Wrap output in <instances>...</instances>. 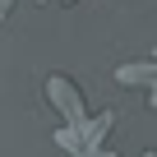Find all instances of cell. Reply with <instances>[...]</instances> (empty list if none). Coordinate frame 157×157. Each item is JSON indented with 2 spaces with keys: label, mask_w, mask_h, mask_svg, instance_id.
I'll use <instances>...</instances> for the list:
<instances>
[{
  "label": "cell",
  "mask_w": 157,
  "mask_h": 157,
  "mask_svg": "<svg viewBox=\"0 0 157 157\" xmlns=\"http://www.w3.org/2000/svg\"><path fill=\"white\" fill-rule=\"evenodd\" d=\"M116 129V111H88L83 120H74V125H56V148L65 157H93L106 148V134Z\"/></svg>",
  "instance_id": "6da1fadb"
},
{
  "label": "cell",
  "mask_w": 157,
  "mask_h": 157,
  "mask_svg": "<svg viewBox=\"0 0 157 157\" xmlns=\"http://www.w3.org/2000/svg\"><path fill=\"white\" fill-rule=\"evenodd\" d=\"M148 157H157V152H148Z\"/></svg>",
  "instance_id": "5b68a950"
},
{
  "label": "cell",
  "mask_w": 157,
  "mask_h": 157,
  "mask_svg": "<svg viewBox=\"0 0 157 157\" xmlns=\"http://www.w3.org/2000/svg\"><path fill=\"white\" fill-rule=\"evenodd\" d=\"M14 5H19V0H0V23L14 14ZM37 5H56V10H65V5H78V0H37Z\"/></svg>",
  "instance_id": "277c9868"
},
{
  "label": "cell",
  "mask_w": 157,
  "mask_h": 157,
  "mask_svg": "<svg viewBox=\"0 0 157 157\" xmlns=\"http://www.w3.org/2000/svg\"><path fill=\"white\" fill-rule=\"evenodd\" d=\"M46 102H51V111L60 116V125H74V120H83V116H88L83 93H78L65 74H46Z\"/></svg>",
  "instance_id": "7a4b0ae2"
},
{
  "label": "cell",
  "mask_w": 157,
  "mask_h": 157,
  "mask_svg": "<svg viewBox=\"0 0 157 157\" xmlns=\"http://www.w3.org/2000/svg\"><path fill=\"white\" fill-rule=\"evenodd\" d=\"M116 83H120V88H139V93L148 97V106L157 111V51L143 56V60H125V65L116 69Z\"/></svg>",
  "instance_id": "3957f363"
}]
</instances>
